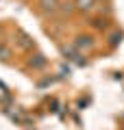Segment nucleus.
I'll return each instance as SVG.
<instances>
[{"instance_id": "nucleus-1", "label": "nucleus", "mask_w": 124, "mask_h": 130, "mask_svg": "<svg viewBox=\"0 0 124 130\" xmlns=\"http://www.w3.org/2000/svg\"><path fill=\"white\" fill-rule=\"evenodd\" d=\"M74 46H76L78 50H89V48H94V41H92L89 35H81V37H76Z\"/></svg>"}, {"instance_id": "nucleus-2", "label": "nucleus", "mask_w": 124, "mask_h": 130, "mask_svg": "<svg viewBox=\"0 0 124 130\" xmlns=\"http://www.w3.org/2000/svg\"><path fill=\"white\" fill-rule=\"evenodd\" d=\"M94 7V0H76V9L81 11H92Z\"/></svg>"}, {"instance_id": "nucleus-3", "label": "nucleus", "mask_w": 124, "mask_h": 130, "mask_svg": "<svg viewBox=\"0 0 124 130\" xmlns=\"http://www.w3.org/2000/svg\"><path fill=\"white\" fill-rule=\"evenodd\" d=\"M44 11H57V0H39Z\"/></svg>"}, {"instance_id": "nucleus-4", "label": "nucleus", "mask_w": 124, "mask_h": 130, "mask_svg": "<svg viewBox=\"0 0 124 130\" xmlns=\"http://www.w3.org/2000/svg\"><path fill=\"white\" fill-rule=\"evenodd\" d=\"M20 46H22V48H33V41L24 35V32H20Z\"/></svg>"}, {"instance_id": "nucleus-5", "label": "nucleus", "mask_w": 124, "mask_h": 130, "mask_svg": "<svg viewBox=\"0 0 124 130\" xmlns=\"http://www.w3.org/2000/svg\"><path fill=\"white\" fill-rule=\"evenodd\" d=\"M44 63H46V59H44L41 54H37L35 59H31V67H41Z\"/></svg>"}, {"instance_id": "nucleus-6", "label": "nucleus", "mask_w": 124, "mask_h": 130, "mask_svg": "<svg viewBox=\"0 0 124 130\" xmlns=\"http://www.w3.org/2000/svg\"><path fill=\"white\" fill-rule=\"evenodd\" d=\"M120 41H122V32H113V35H111V41H109V43H111V46H118Z\"/></svg>"}, {"instance_id": "nucleus-7", "label": "nucleus", "mask_w": 124, "mask_h": 130, "mask_svg": "<svg viewBox=\"0 0 124 130\" xmlns=\"http://www.w3.org/2000/svg\"><path fill=\"white\" fill-rule=\"evenodd\" d=\"M63 54L68 56V59H76V56H74V50H72V48H63Z\"/></svg>"}, {"instance_id": "nucleus-8", "label": "nucleus", "mask_w": 124, "mask_h": 130, "mask_svg": "<svg viewBox=\"0 0 124 130\" xmlns=\"http://www.w3.org/2000/svg\"><path fill=\"white\" fill-rule=\"evenodd\" d=\"M0 59H9V50L5 46H0Z\"/></svg>"}, {"instance_id": "nucleus-9", "label": "nucleus", "mask_w": 124, "mask_h": 130, "mask_svg": "<svg viewBox=\"0 0 124 130\" xmlns=\"http://www.w3.org/2000/svg\"><path fill=\"white\" fill-rule=\"evenodd\" d=\"M122 124H124V121H122Z\"/></svg>"}]
</instances>
